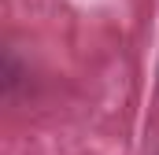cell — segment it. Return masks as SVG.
Returning a JSON list of instances; mask_svg holds the SVG:
<instances>
[]
</instances>
